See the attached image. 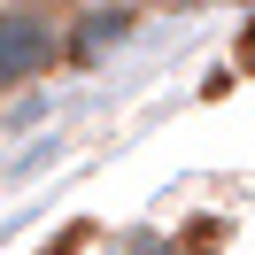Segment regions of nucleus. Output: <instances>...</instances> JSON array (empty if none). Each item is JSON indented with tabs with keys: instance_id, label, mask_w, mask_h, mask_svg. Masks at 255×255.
Wrapping results in <instances>:
<instances>
[{
	"instance_id": "2",
	"label": "nucleus",
	"mask_w": 255,
	"mask_h": 255,
	"mask_svg": "<svg viewBox=\"0 0 255 255\" xmlns=\"http://www.w3.org/2000/svg\"><path fill=\"white\" fill-rule=\"evenodd\" d=\"M131 23H139V8H131V0L85 8V16L70 23V62H101V54H116V47L131 39Z\"/></svg>"
},
{
	"instance_id": "1",
	"label": "nucleus",
	"mask_w": 255,
	"mask_h": 255,
	"mask_svg": "<svg viewBox=\"0 0 255 255\" xmlns=\"http://www.w3.org/2000/svg\"><path fill=\"white\" fill-rule=\"evenodd\" d=\"M54 62H70V39L47 8H0V93L39 85Z\"/></svg>"
},
{
	"instance_id": "3",
	"label": "nucleus",
	"mask_w": 255,
	"mask_h": 255,
	"mask_svg": "<svg viewBox=\"0 0 255 255\" xmlns=\"http://www.w3.org/2000/svg\"><path fill=\"white\" fill-rule=\"evenodd\" d=\"M240 70H255V23H248V47H240Z\"/></svg>"
}]
</instances>
